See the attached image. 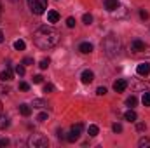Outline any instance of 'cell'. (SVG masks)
<instances>
[{
    "mask_svg": "<svg viewBox=\"0 0 150 148\" xmlns=\"http://www.w3.org/2000/svg\"><path fill=\"white\" fill-rule=\"evenodd\" d=\"M0 108H2V103H0Z\"/></svg>",
    "mask_w": 150,
    "mask_h": 148,
    "instance_id": "40",
    "label": "cell"
},
{
    "mask_svg": "<svg viewBox=\"0 0 150 148\" xmlns=\"http://www.w3.org/2000/svg\"><path fill=\"white\" fill-rule=\"evenodd\" d=\"M28 7H30V11L33 12V14H44L45 12V9H47V0H28Z\"/></svg>",
    "mask_w": 150,
    "mask_h": 148,
    "instance_id": "3",
    "label": "cell"
},
{
    "mask_svg": "<svg viewBox=\"0 0 150 148\" xmlns=\"http://www.w3.org/2000/svg\"><path fill=\"white\" fill-rule=\"evenodd\" d=\"M19 89H21V91H28V89H30V85H28L26 82H19Z\"/></svg>",
    "mask_w": 150,
    "mask_h": 148,
    "instance_id": "32",
    "label": "cell"
},
{
    "mask_svg": "<svg viewBox=\"0 0 150 148\" xmlns=\"http://www.w3.org/2000/svg\"><path fill=\"white\" fill-rule=\"evenodd\" d=\"M126 87H127V80H124V78H119V80H115V84H113V91H115V92H124Z\"/></svg>",
    "mask_w": 150,
    "mask_h": 148,
    "instance_id": "7",
    "label": "cell"
},
{
    "mask_svg": "<svg viewBox=\"0 0 150 148\" xmlns=\"http://www.w3.org/2000/svg\"><path fill=\"white\" fill-rule=\"evenodd\" d=\"M59 32L52 26H40L33 33V44L38 49H52L54 45H58L59 42Z\"/></svg>",
    "mask_w": 150,
    "mask_h": 148,
    "instance_id": "1",
    "label": "cell"
},
{
    "mask_svg": "<svg viewBox=\"0 0 150 148\" xmlns=\"http://www.w3.org/2000/svg\"><path fill=\"white\" fill-rule=\"evenodd\" d=\"M47 19H49V23H58L59 21V14L56 11H49L47 12Z\"/></svg>",
    "mask_w": 150,
    "mask_h": 148,
    "instance_id": "15",
    "label": "cell"
},
{
    "mask_svg": "<svg viewBox=\"0 0 150 148\" xmlns=\"http://www.w3.org/2000/svg\"><path fill=\"white\" fill-rule=\"evenodd\" d=\"M87 132H89V136H98V132H100V129H98V125H89V129H87Z\"/></svg>",
    "mask_w": 150,
    "mask_h": 148,
    "instance_id": "21",
    "label": "cell"
},
{
    "mask_svg": "<svg viewBox=\"0 0 150 148\" xmlns=\"http://www.w3.org/2000/svg\"><path fill=\"white\" fill-rule=\"evenodd\" d=\"M9 125H11V118H9V115H5V113H0V131L7 129Z\"/></svg>",
    "mask_w": 150,
    "mask_h": 148,
    "instance_id": "10",
    "label": "cell"
},
{
    "mask_svg": "<svg viewBox=\"0 0 150 148\" xmlns=\"http://www.w3.org/2000/svg\"><path fill=\"white\" fill-rule=\"evenodd\" d=\"M14 70H16V73L19 75V77H23V75H25V65L21 63V65H18V66H16Z\"/></svg>",
    "mask_w": 150,
    "mask_h": 148,
    "instance_id": "24",
    "label": "cell"
},
{
    "mask_svg": "<svg viewBox=\"0 0 150 148\" xmlns=\"http://www.w3.org/2000/svg\"><path fill=\"white\" fill-rule=\"evenodd\" d=\"M101 47H103V52H105L108 58H115V56L119 54V51H120V42H119L117 37L108 35V37L101 42Z\"/></svg>",
    "mask_w": 150,
    "mask_h": 148,
    "instance_id": "2",
    "label": "cell"
},
{
    "mask_svg": "<svg viewBox=\"0 0 150 148\" xmlns=\"http://www.w3.org/2000/svg\"><path fill=\"white\" fill-rule=\"evenodd\" d=\"M136 117H138V115H136V111L133 110V108L124 113V118H126V120H129V122H136Z\"/></svg>",
    "mask_w": 150,
    "mask_h": 148,
    "instance_id": "14",
    "label": "cell"
},
{
    "mask_svg": "<svg viewBox=\"0 0 150 148\" xmlns=\"http://www.w3.org/2000/svg\"><path fill=\"white\" fill-rule=\"evenodd\" d=\"M45 118H47V113H45V111H42V113H38V117H37V120H38V122H44Z\"/></svg>",
    "mask_w": 150,
    "mask_h": 148,
    "instance_id": "30",
    "label": "cell"
},
{
    "mask_svg": "<svg viewBox=\"0 0 150 148\" xmlns=\"http://www.w3.org/2000/svg\"><path fill=\"white\" fill-rule=\"evenodd\" d=\"M80 80H82L84 84H91V82L94 80V73H93L91 70H84L82 75H80Z\"/></svg>",
    "mask_w": 150,
    "mask_h": 148,
    "instance_id": "9",
    "label": "cell"
},
{
    "mask_svg": "<svg viewBox=\"0 0 150 148\" xmlns=\"http://www.w3.org/2000/svg\"><path fill=\"white\" fill-rule=\"evenodd\" d=\"M142 148H149L150 147V138H143V140H140V143H138Z\"/></svg>",
    "mask_w": 150,
    "mask_h": 148,
    "instance_id": "23",
    "label": "cell"
},
{
    "mask_svg": "<svg viewBox=\"0 0 150 148\" xmlns=\"http://www.w3.org/2000/svg\"><path fill=\"white\" fill-rule=\"evenodd\" d=\"M4 42V33H2V30H0V44Z\"/></svg>",
    "mask_w": 150,
    "mask_h": 148,
    "instance_id": "38",
    "label": "cell"
},
{
    "mask_svg": "<svg viewBox=\"0 0 150 148\" xmlns=\"http://www.w3.org/2000/svg\"><path fill=\"white\" fill-rule=\"evenodd\" d=\"M79 51H80L82 54H89V52H93V44H89V42H82V44L79 45Z\"/></svg>",
    "mask_w": 150,
    "mask_h": 148,
    "instance_id": "12",
    "label": "cell"
},
{
    "mask_svg": "<svg viewBox=\"0 0 150 148\" xmlns=\"http://www.w3.org/2000/svg\"><path fill=\"white\" fill-rule=\"evenodd\" d=\"M49 63H51V59H49V58H44V59H42V61L38 63V66H40V70H45V68L49 66Z\"/></svg>",
    "mask_w": 150,
    "mask_h": 148,
    "instance_id": "22",
    "label": "cell"
},
{
    "mask_svg": "<svg viewBox=\"0 0 150 148\" xmlns=\"http://www.w3.org/2000/svg\"><path fill=\"white\" fill-rule=\"evenodd\" d=\"M96 94H98V96H105V94H107V89H105V87H98V89H96Z\"/></svg>",
    "mask_w": 150,
    "mask_h": 148,
    "instance_id": "29",
    "label": "cell"
},
{
    "mask_svg": "<svg viewBox=\"0 0 150 148\" xmlns=\"http://www.w3.org/2000/svg\"><path fill=\"white\" fill-rule=\"evenodd\" d=\"M112 131H113V132H122V125L115 122V124H113V125H112Z\"/></svg>",
    "mask_w": 150,
    "mask_h": 148,
    "instance_id": "26",
    "label": "cell"
},
{
    "mask_svg": "<svg viewBox=\"0 0 150 148\" xmlns=\"http://www.w3.org/2000/svg\"><path fill=\"white\" fill-rule=\"evenodd\" d=\"M0 14H2V4H0Z\"/></svg>",
    "mask_w": 150,
    "mask_h": 148,
    "instance_id": "39",
    "label": "cell"
},
{
    "mask_svg": "<svg viewBox=\"0 0 150 148\" xmlns=\"http://www.w3.org/2000/svg\"><path fill=\"white\" fill-rule=\"evenodd\" d=\"M67 26H68V28H74L75 26V19L74 18H68V19H67Z\"/></svg>",
    "mask_w": 150,
    "mask_h": 148,
    "instance_id": "31",
    "label": "cell"
},
{
    "mask_svg": "<svg viewBox=\"0 0 150 148\" xmlns=\"http://www.w3.org/2000/svg\"><path fill=\"white\" fill-rule=\"evenodd\" d=\"M42 82V75H35L33 77V84H40Z\"/></svg>",
    "mask_w": 150,
    "mask_h": 148,
    "instance_id": "37",
    "label": "cell"
},
{
    "mask_svg": "<svg viewBox=\"0 0 150 148\" xmlns=\"http://www.w3.org/2000/svg\"><path fill=\"white\" fill-rule=\"evenodd\" d=\"M23 65H33V58H25L23 59Z\"/></svg>",
    "mask_w": 150,
    "mask_h": 148,
    "instance_id": "36",
    "label": "cell"
},
{
    "mask_svg": "<svg viewBox=\"0 0 150 148\" xmlns=\"http://www.w3.org/2000/svg\"><path fill=\"white\" fill-rule=\"evenodd\" d=\"M0 147H9V140L7 138H0Z\"/></svg>",
    "mask_w": 150,
    "mask_h": 148,
    "instance_id": "34",
    "label": "cell"
},
{
    "mask_svg": "<svg viewBox=\"0 0 150 148\" xmlns=\"http://www.w3.org/2000/svg\"><path fill=\"white\" fill-rule=\"evenodd\" d=\"M136 103H138V99H136L134 96H131V98H127V99H126V105H127L129 108H133V106H136Z\"/></svg>",
    "mask_w": 150,
    "mask_h": 148,
    "instance_id": "20",
    "label": "cell"
},
{
    "mask_svg": "<svg viewBox=\"0 0 150 148\" xmlns=\"http://www.w3.org/2000/svg\"><path fill=\"white\" fill-rule=\"evenodd\" d=\"M11 91H9V87H4V85H0V96H7Z\"/></svg>",
    "mask_w": 150,
    "mask_h": 148,
    "instance_id": "28",
    "label": "cell"
},
{
    "mask_svg": "<svg viewBox=\"0 0 150 148\" xmlns=\"http://www.w3.org/2000/svg\"><path fill=\"white\" fill-rule=\"evenodd\" d=\"M28 145L32 148H45L49 145V141L44 134H32L30 140H28Z\"/></svg>",
    "mask_w": 150,
    "mask_h": 148,
    "instance_id": "4",
    "label": "cell"
},
{
    "mask_svg": "<svg viewBox=\"0 0 150 148\" xmlns=\"http://www.w3.org/2000/svg\"><path fill=\"white\" fill-rule=\"evenodd\" d=\"M105 7L107 11H115L119 7V0H105Z\"/></svg>",
    "mask_w": 150,
    "mask_h": 148,
    "instance_id": "16",
    "label": "cell"
},
{
    "mask_svg": "<svg viewBox=\"0 0 150 148\" xmlns=\"http://www.w3.org/2000/svg\"><path fill=\"white\" fill-rule=\"evenodd\" d=\"M32 106H33V108H45V106H47V103H45L44 99H33Z\"/></svg>",
    "mask_w": 150,
    "mask_h": 148,
    "instance_id": "17",
    "label": "cell"
},
{
    "mask_svg": "<svg viewBox=\"0 0 150 148\" xmlns=\"http://www.w3.org/2000/svg\"><path fill=\"white\" fill-rule=\"evenodd\" d=\"M54 91V85L52 84H45L44 85V92H52Z\"/></svg>",
    "mask_w": 150,
    "mask_h": 148,
    "instance_id": "27",
    "label": "cell"
},
{
    "mask_svg": "<svg viewBox=\"0 0 150 148\" xmlns=\"http://www.w3.org/2000/svg\"><path fill=\"white\" fill-rule=\"evenodd\" d=\"M140 18L142 19H149V12L147 11H140Z\"/></svg>",
    "mask_w": 150,
    "mask_h": 148,
    "instance_id": "35",
    "label": "cell"
},
{
    "mask_svg": "<svg viewBox=\"0 0 150 148\" xmlns=\"http://www.w3.org/2000/svg\"><path fill=\"white\" fill-rule=\"evenodd\" d=\"M142 103H143V106H150V91H145V92H143Z\"/></svg>",
    "mask_w": 150,
    "mask_h": 148,
    "instance_id": "18",
    "label": "cell"
},
{
    "mask_svg": "<svg viewBox=\"0 0 150 148\" xmlns=\"http://www.w3.org/2000/svg\"><path fill=\"white\" fill-rule=\"evenodd\" d=\"M0 80H2V82H9V80H12V70H11L9 65H7V68L0 73Z\"/></svg>",
    "mask_w": 150,
    "mask_h": 148,
    "instance_id": "11",
    "label": "cell"
},
{
    "mask_svg": "<svg viewBox=\"0 0 150 148\" xmlns=\"http://www.w3.org/2000/svg\"><path fill=\"white\" fill-rule=\"evenodd\" d=\"M136 72H138V75H142V77H147L150 73V63H140L138 68H136Z\"/></svg>",
    "mask_w": 150,
    "mask_h": 148,
    "instance_id": "8",
    "label": "cell"
},
{
    "mask_svg": "<svg viewBox=\"0 0 150 148\" xmlns=\"http://www.w3.org/2000/svg\"><path fill=\"white\" fill-rule=\"evenodd\" d=\"M19 113H21L23 117H30V113H32V106L26 105V103H21V105H19Z\"/></svg>",
    "mask_w": 150,
    "mask_h": 148,
    "instance_id": "13",
    "label": "cell"
},
{
    "mask_svg": "<svg viewBox=\"0 0 150 148\" xmlns=\"http://www.w3.org/2000/svg\"><path fill=\"white\" fill-rule=\"evenodd\" d=\"M147 49H149L147 44L142 42V40H138V38L131 42V51H133V52H143V51H147Z\"/></svg>",
    "mask_w": 150,
    "mask_h": 148,
    "instance_id": "6",
    "label": "cell"
},
{
    "mask_svg": "<svg viewBox=\"0 0 150 148\" xmlns=\"http://www.w3.org/2000/svg\"><path fill=\"white\" fill-rule=\"evenodd\" d=\"M82 129H84V125H82V124H75V125H72V129H70V132H68V136H67V141H70V143L77 141V140L80 138Z\"/></svg>",
    "mask_w": 150,
    "mask_h": 148,
    "instance_id": "5",
    "label": "cell"
},
{
    "mask_svg": "<svg viewBox=\"0 0 150 148\" xmlns=\"http://www.w3.org/2000/svg\"><path fill=\"white\" fill-rule=\"evenodd\" d=\"M82 21H84V25H91L93 23V16L91 14H84L82 16Z\"/></svg>",
    "mask_w": 150,
    "mask_h": 148,
    "instance_id": "25",
    "label": "cell"
},
{
    "mask_svg": "<svg viewBox=\"0 0 150 148\" xmlns=\"http://www.w3.org/2000/svg\"><path fill=\"white\" fill-rule=\"evenodd\" d=\"M145 129H147V125H145L143 122H140V124H136V131H140V132H142V131H145Z\"/></svg>",
    "mask_w": 150,
    "mask_h": 148,
    "instance_id": "33",
    "label": "cell"
},
{
    "mask_svg": "<svg viewBox=\"0 0 150 148\" xmlns=\"http://www.w3.org/2000/svg\"><path fill=\"white\" fill-rule=\"evenodd\" d=\"M25 47H26V44H25L23 40H16V42H14V49H16V51H25Z\"/></svg>",
    "mask_w": 150,
    "mask_h": 148,
    "instance_id": "19",
    "label": "cell"
}]
</instances>
